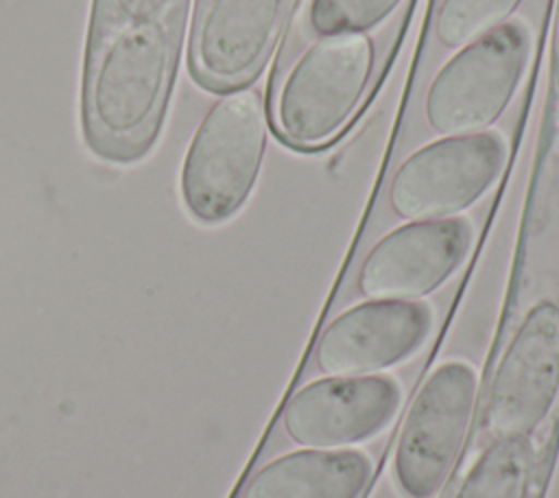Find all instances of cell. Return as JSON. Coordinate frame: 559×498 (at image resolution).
I'll return each mask as SVG.
<instances>
[{"label":"cell","instance_id":"1","mask_svg":"<svg viewBox=\"0 0 559 498\" xmlns=\"http://www.w3.org/2000/svg\"><path fill=\"white\" fill-rule=\"evenodd\" d=\"M266 116L251 87L225 92L199 122L181 164L179 192L201 225L234 218L251 197L266 153Z\"/></svg>","mask_w":559,"mask_h":498},{"label":"cell","instance_id":"2","mask_svg":"<svg viewBox=\"0 0 559 498\" xmlns=\"http://www.w3.org/2000/svg\"><path fill=\"white\" fill-rule=\"evenodd\" d=\"M373 70L367 35L314 42L290 68L275 96V131L295 149L332 142L354 116Z\"/></svg>","mask_w":559,"mask_h":498},{"label":"cell","instance_id":"3","mask_svg":"<svg viewBox=\"0 0 559 498\" xmlns=\"http://www.w3.org/2000/svg\"><path fill=\"white\" fill-rule=\"evenodd\" d=\"M531 57V33L507 20L461 46L435 74L424 116L441 135L487 131L509 107Z\"/></svg>","mask_w":559,"mask_h":498},{"label":"cell","instance_id":"4","mask_svg":"<svg viewBox=\"0 0 559 498\" xmlns=\"http://www.w3.org/2000/svg\"><path fill=\"white\" fill-rule=\"evenodd\" d=\"M507 164L500 133L445 135L411 153L393 175L389 203L408 221L450 218L474 205Z\"/></svg>","mask_w":559,"mask_h":498},{"label":"cell","instance_id":"5","mask_svg":"<svg viewBox=\"0 0 559 498\" xmlns=\"http://www.w3.org/2000/svg\"><path fill=\"white\" fill-rule=\"evenodd\" d=\"M476 402V371L463 360L439 365L415 395L397 437L393 474L406 498H435L463 443Z\"/></svg>","mask_w":559,"mask_h":498},{"label":"cell","instance_id":"6","mask_svg":"<svg viewBox=\"0 0 559 498\" xmlns=\"http://www.w3.org/2000/svg\"><path fill=\"white\" fill-rule=\"evenodd\" d=\"M559 391V306L537 301L509 341L491 378L485 428L500 439H526Z\"/></svg>","mask_w":559,"mask_h":498},{"label":"cell","instance_id":"7","mask_svg":"<svg viewBox=\"0 0 559 498\" xmlns=\"http://www.w3.org/2000/svg\"><path fill=\"white\" fill-rule=\"evenodd\" d=\"M474 229L465 218L411 221L365 256L358 288L371 299H417L437 290L465 260Z\"/></svg>","mask_w":559,"mask_h":498},{"label":"cell","instance_id":"8","mask_svg":"<svg viewBox=\"0 0 559 498\" xmlns=\"http://www.w3.org/2000/svg\"><path fill=\"white\" fill-rule=\"evenodd\" d=\"M402 400L400 387L386 376H334L299 389L282 424L288 437L310 448H341L378 435Z\"/></svg>","mask_w":559,"mask_h":498},{"label":"cell","instance_id":"9","mask_svg":"<svg viewBox=\"0 0 559 498\" xmlns=\"http://www.w3.org/2000/svg\"><path fill=\"white\" fill-rule=\"evenodd\" d=\"M432 312L413 299H371L341 312L323 330L314 358L332 376H362L411 358L426 341Z\"/></svg>","mask_w":559,"mask_h":498},{"label":"cell","instance_id":"10","mask_svg":"<svg viewBox=\"0 0 559 498\" xmlns=\"http://www.w3.org/2000/svg\"><path fill=\"white\" fill-rule=\"evenodd\" d=\"M282 0H205L188 42V72L197 85L231 92L264 61L277 33Z\"/></svg>","mask_w":559,"mask_h":498},{"label":"cell","instance_id":"11","mask_svg":"<svg viewBox=\"0 0 559 498\" xmlns=\"http://www.w3.org/2000/svg\"><path fill=\"white\" fill-rule=\"evenodd\" d=\"M371 459L358 450H297L262 465L238 498H360Z\"/></svg>","mask_w":559,"mask_h":498},{"label":"cell","instance_id":"12","mask_svg":"<svg viewBox=\"0 0 559 498\" xmlns=\"http://www.w3.org/2000/svg\"><path fill=\"white\" fill-rule=\"evenodd\" d=\"M533 452L526 439H500L483 450L454 498H526Z\"/></svg>","mask_w":559,"mask_h":498},{"label":"cell","instance_id":"13","mask_svg":"<svg viewBox=\"0 0 559 498\" xmlns=\"http://www.w3.org/2000/svg\"><path fill=\"white\" fill-rule=\"evenodd\" d=\"M522 0H443L435 35L445 48H461L511 20Z\"/></svg>","mask_w":559,"mask_h":498},{"label":"cell","instance_id":"14","mask_svg":"<svg viewBox=\"0 0 559 498\" xmlns=\"http://www.w3.org/2000/svg\"><path fill=\"white\" fill-rule=\"evenodd\" d=\"M402 0H310L308 22L321 37L365 35L386 20Z\"/></svg>","mask_w":559,"mask_h":498}]
</instances>
